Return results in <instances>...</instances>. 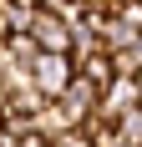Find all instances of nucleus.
I'll return each instance as SVG.
<instances>
[{
  "label": "nucleus",
  "instance_id": "1",
  "mask_svg": "<svg viewBox=\"0 0 142 147\" xmlns=\"http://www.w3.org/2000/svg\"><path fill=\"white\" fill-rule=\"evenodd\" d=\"M30 81H36V91H41L46 102H56L61 91L76 81V61H71V56H56V51H41L36 66H30Z\"/></svg>",
  "mask_w": 142,
  "mask_h": 147
},
{
  "label": "nucleus",
  "instance_id": "2",
  "mask_svg": "<svg viewBox=\"0 0 142 147\" xmlns=\"http://www.w3.org/2000/svg\"><path fill=\"white\" fill-rule=\"evenodd\" d=\"M26 36L41 46V51H56V56H71V46H76V26H71L66 15H51V10L36 15V26H30Z\"/></svg>",
  "mask_w": 142,
  "mask_h": 147
},
{
  "label": "nucleus",
  "instance_id": "6",
  "mask_svg": "<svg viewBox=\"0 0 142 147\" xmlns=\"http://www.w3.org/2000/svg\"><path fill=\"white\" fill-rule=\"evenodd\" d=\"M5 51H10V56L20 61V66H26V71H30V66H36V56H41V46L30 41L26 30H20V36H10V41H5Z\"/></svg>",
  "mask_w": 142,
  "mask_h": 147
},
{
  "label": "nucleus",
  "instance_id": "3",
  "mask_svg": "<svg viewBox=\"0 0 142 147\" xmlns=\"http://www.w3.org/2000/svg\"><path fill=\"white\" fill-rule=\"evenodd\" d=\"M56 102H61V112H66L76 127H86V122L101 112V86H97V81H86V76H76V81L56 96Z\"/></svg>",
  "mask_w": 142,
  "mask_h": 147
},
{
  "label": "nucleus",
  "instance_id": "8",
  "mask_svg": "<svg viewBox=\"0 0 142 147\" xmlns=\"http://www.w3.org/2000/svg\"><path fill=\"white\" fill-rule=\"evenodd\" d=\"M137 96H142V76H137Z\"/></svg>",
  "mask_w": 142,
  "mask_h": 147
},
{
  "label": "nucleus",
  "instance_id": "5",
  "mask_svg": "<svg viewBox=\"0 0 142 147\" xmlns=\"http://www.w3.org/2000/svg\"><path fill=\"white\" fill-rule=\"evenodd\" d=\"M30 127H36V132H41L46 142H56L61 132H71V127H76V122H71L66 112H61V102H46L41 112H36V117H30Z\"/></svg>",
  "mask_w": 142,
  "mask_h": 147
},
{
  "label": "nucleus",
  "instance_id": "4",
  "mask_svg": "<svg viewBox=\"0 0 142 147\" xmlns=\"http://www.w3.org/2000/svg\"><path fill=\"white\" fill-rule=\"evenodd\" d=\"M137 107H142V96H137V81H132V76H117L112 86L101 91V112H97V117L117 127V122L127 117V112H137Z\"/></svg>",
  "mask_w": 142,
  "mask_h": 147
},
{
  "label": "nucleus",
  "instance_id": "7",
  "mask_svg": "<svg viewBox=\"0 0 142 147\" xmlns=\"http://www.w3.org/2000/svg\"><path fill=\"white\" fill-rule=\"evenodd\" d=\"M117 132L127 137V142H132V147H142V107H137V112H127V117L117 122Z\"/></svg>",
  "mask_w": 142,
  "mask_h": 147
}]
</instances>
